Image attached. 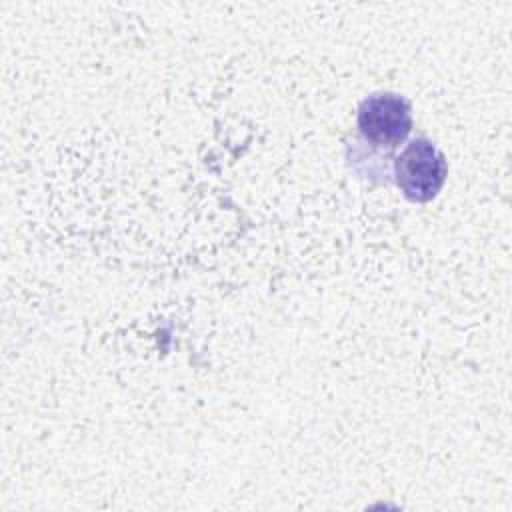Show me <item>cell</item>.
Masks as SVG:
<instances>
[{"instance_id": "1", "label": "cell", "mask_w": 512, "mask_h": 512, "mask_svg": "<svg viewBox=\"0 0 512 512\" xmlns=\"http://www.w3.org/2000/svg\"><path fill=\"white\" fill-rule=\"evenodd\" d=\"M448 162L428 138H414L394 160V178L412 202L432 200L444 186Z\"/></svg>"}, {"instance_id": "2", "label": "cell", "mask_w": 512, "mask_h": 512, "mask_svg": "<svg viewBox=\"0 0 512 512\" xmlns=\"http://www.w3.org/2000/svg\"><path fill=\"white\" fill-rule=\"evenodd\" d=\"M356 126L372 146H398L412 130L410 104L404 96L378 92L364 98L358 106Z\"/></svg>"}]
</instances>
